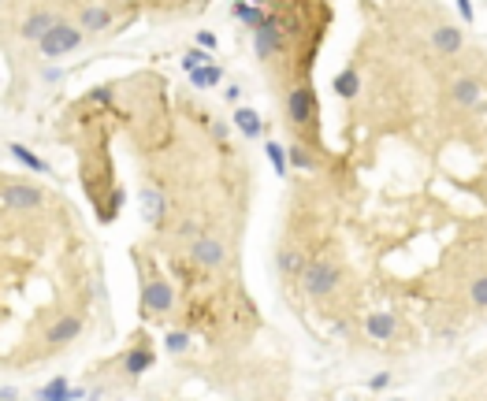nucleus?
<instances>
[{
	"label": "nucleus",
	"instance_id": "obj_1",
	"mask_svg": "<svg viewBox=\"0 0 487 401\" xmlns=\"http://www.w3.org/2000/svg\"><path fill=\"white\" fill-rule=\"evenodd\" d=\"M338 279H343L338 264H331V260H316V264L305 267V275H301V290L309 294V297H328V294L338 287Z\"/></svg>",
	"mask_w": 487,
	"mask_h": 401
},
{
	"label": "nucleus",
	"instance_id": "obj_2",
	"mask_svg": "<svg viewBox=\"0 0 487 401\" xmlns=\"http://www.w3.org/2000/svg\"><path fill=\"white\" fill-rule=\"evenodd\" d=\"M78 45H82V30L71 26V23H60L53 33H48V38H41V56H48V60H60V56L75 53Z\"/></svg>",
	"mask_w": 487,
	"mask_h": 401
},
{
	"label": "nucleus",
	"instance_id": "obj_3",
	"mask_svg": "<svg viewBox=\"0 0 487 401\" xmlns=\"http://www.w3.org/2000/svg\"><path fill=\"white\" fill-rule=\"evenodd\" d=\"M175 309V290L168 287L164 279H149L145 282V294H141V312L145 316H164Z\"/></svg>",
	"mask_w": 487,
	"mask_h": 401
},
{
	"label": "nucleus",
	"instance_id": "obj_4",
	"mask_svg": "<svg viewBox=\"0 0 487 401\" xmlns=\"http://www.w3.org/2000/svg\"><path fill=\"white\" fill-rule=\"evenodd\" d=\"M313 115H316V97L309 90H290L287 93V119L294 123V127H309L313 123Z\"/></svg>",
	"mask_w": 487,
	"mask_h": 401
},
{
	"label": "nucleus",
	"instance_id": "obj_5",
	"mask_svg": "<svg viewBox=\"0 0 487 401\" xmlns=\"http://www.w3.org/2000/svg\"><path fill=\"white\" fill-rule=\"evenodd\" d=\"M41 190L38 186H26V182H8L4 186V208L8 212H30V208H41Z\"/></svg>",
	"mask_w": 487,
	"mask_h": 401
},
{
	"label": "nucleus",
	"instance_id": "obj_6",
	"mask_svg": "<svg viewBox=\"0 0 487 401\" xmlns=\"http://www.w3.org/2000/svg\"><path fill=\"white\" fill-rule=\"evenodd\" d=\"M190 260L198 264V267H205V272H213V267H220V264L227 260V249H223L220 238H208V234H201V238L190 245Z\"/></svg>",
	"mask_w": 487,
	"mask_h": 401
},
{
	"label": "nucleus",
	"instance_id": "obj_7",
	"mask_svg": "<svg viewBox=\"0 0 487 401\" xmlns=\"http://www.w3.org/2000/svg\"><path fill=\"white\" fill-rule=\"evenodd\" d=\"M60 23H56V15L53 11H30L26 19H23V26H19V33L26 41H41V38H48Z\"/></svg>",
	"mask_w": 487,
	"mask_h": 401
},
{
	"label": "nucleus",
	"instance_id": "obj_8",
	"mask_svg": "<svg viewBox=\"0 0 487 401\" xmlns=\"http://www.w3.org/2000/svg\"><path fill=\"white\" fill-rule=\"evenodd\" d=\"M365 331H368V338H376V342H391L398 324H395L391 312H368L365 316Z\"/></svg>",
	"mask_w": 487,
	"mask_h": 401
},
{
	"label": "nucleus",
	"instance_id": "obj_9",
	"mask_svg": "<svg viewBox=\"0 0 487 401\" xmlns=\"http://www.w3.org/2000/svg\"><path fill=\"white\" fill-rule=\"evenodd\" d=\"M461 30L458 26H435L432 33V48L435 53H443V56H454V53H461Z\"/></svg>",
	"mask_w": 487,
	"mask_h": 401
},
{
	"label": "nucleus",
	"instance_id": "obj_10",
	"mask_svg": "<svg viewBox=\"0 0 487 401\" xmlns=\"http://www.w3.org/2000/svg\"><path fill=\"white\" fill-rule=\"evenodd\" d=\"M78 334H82V320H78V316H60V320L53 324V331H48V342L68 346V342L78 338Z\"/></svg>",
	"mask_w": 487,
	"mask_h": 401
},
{
	"label": "nucleus",
	"instance_id": "obj_11",
	"mask_svg": "<svg viewBox=\"0 0 487 401\" xmlns=\"http://www.w3.org/2000/svg\"><path fill=\"white\" fill-rule=\"evenodd\" d=\"M253 41H257V56L268 60V56L275 53V48H279V30H275V19H268L264 26H257Z\"/></svg>",
	"mask_w": 487,
	"mask_h": 401
},
{
	"label": "nucleus",
	"instance_id": "obj_12",
	"mask_svg": "<svg viewBox=\"0 0 487 401\" xmlns=\"http://www.w3.org/2000/svg\"><path fill=\"white\" fill-rule=\"evenodd\" d=\"M454 105L458 108H476L480 105V82H473V78L454 82Z\"/></svg>",
	"mask_w": 487,
	"mask_h": 401
},
{
	"label": "nucleus",
	"instance_id": "obj_13",
	"mask_svg": "<svg viewBox=\"0 0 487 401\" xmlns=\"http://www.w3.org/2000/svg\"><path fill=\"white\" fill-rule=\"evenodd\" d=\"M220 78H223V71L216 63H201V67H193L190 71V82L198 90H213V86H220Z\"/></svg>",
	"mask_w": 487,
	"mask_h": 401
},
{
	"label": "nucleus",
	"instance_id": "obj_14",
	"mask_svg": "<svg viewBox=\"0 0 487 401\" xmlns=\"http://www.w3.org/2000/svg\"><path fill=\"white\" fill-rule=\"evenodd\" d=\"M141 212H145V220H149V223L160 227V220H164V193H160V190H145L141 193Z\"/></svg>",
	"mask_w": 487,
	"mask_h": 401
},
{
	"label": "nucleus",
	"instance_id": "obj_15",
	"mask_svg": "<svg viewBox=\"0 0 487 401\" xmlns=\"http://www.w3.org/2000/svg\"><path fill=\"white\" fill-rule=\"evenodd\" d=\"M275 260H279V272H283L287 279H301V275H305V267H309V264H305V257L294 253V249H283V253L275 257Z\"/></svg>",
	"mask_w": 487,
	"mask_h": 401
},
{
	"label": "nucleus",
	"instance_id": "obj_16",
	"mask_svg": "<svg viewBox=\"0 0 487 401\" xmlns=\"http://www.w3.org/2000/svg\"><path fill=\"white\" fill-rule=\"evenodd\" d=\"M112 26V11L108 8H86L82 11V30L97 33V30H108Z\"/></svg>",
	"mask_w": 487,
	"mask_h": 401
},
{
	"label": "nucleus",
	"instance_id": "obj_17",
	"mask_svg": "<svg viewBox=\"0 0 487 401\" xmlns=\"http://www.w3.org/2000/svg\"><path fill=\"white\" fill-rule=\"evenodd\" d=\"M235 123H238V130L246 134V138H257V134L264 130V127H261V115H257L253 108H238V112H235Z\"/></svg>",
	"mask_w": 487,
	"mask_h": 401
},
{
	"label": "nucleus",
	"instance_id": "obj_18",
	"mask_svg": "<svg viewBox=\"0 0 487 401\" xmlns=\"http://www.w3.org/2000/svg\"><path fill=\"white\" fill-rule=\"evenodd\" d=\"M149 364H153V349H149V346H138V349H131V353H127V364H123V368H127L131 375H141Z\"/></svg>",
	"mask_w": 487,
	"mask_h": 401
},
{
	"label": "nucleus",
	"instance_id": "obj_19",
	"mask_svg": "<svg viewBox=\"0 0 487 401\" xmlns=\"http://www.w3.org/2000/svg\"><path fill=\"white\" fill-rule=\"evenodd\" d=\"M335 90H338V97H357V90H361V78H357L353 71H343L335 78Z\"/></svg>",
	"mask_w": 487,
	"mask_h": 401
},
{
	"label": "nucleus",
	"instance_id": "obj_20",
	"mask_svg": "<svg viewBox=\"0 0 487 401\" xmlns=\"http://www.w3.org/2000/svg\"><path fill=\"white\" fill-rule=\"evenodd\" d=\"M11 156H15V160H23V164L30 167V171H41V175L48 171V164H41V160H38L34 153H30V149H23V145H11Z\"/></svg>",
	"mask_w": 487,
	"mask_h": 401
},
{
	"label": "nucleus",
	"instance_id": "obj_21",
	"mask_svg": "<svg viewBox=\"0 0 487 401\" xmlns=\"http://www.w3.org/2000/svg\"><path fill=\"white\" fill-rule=\"evenodd\" d=\"M469 297H473L476 309H487V275H480L473 287H469Z\"/></svg>",
	"mask_w": 487,
	"mask_h": 401
},
{
	"label": "nucleus",
	"instance_id": "obj_22",
	"mask_svg": "<svg viewBox=\"0 0 487 401\" xmlns=\"http://www.w3.org/2000/svg\"><path fill=\"white\" fill-rule=\"evenodd\" d=\"M268 156H272V164H275V171H279V175H287V149L283 145H275V141H268Z\"/></svg>",
	"mask_w": 487,
	"mask_h": 401
},
{
	"label": "nucleus",
	"instance_id": "obj_23",
	"mask_svg": "<svg viewBox=\"0 0 487 401\" xmlns=\"http://www.w3.org/2000/svg\"><path fill=\"white\" fill-rule=\"evenodd\" d=\"M290 164H298L301 171H309V167H313V156L305 153V149H298V145H294V149H290Z\"/></svg>",
	"mask_w": 487,
	"mask_h": 401
},
{
	"label": "nucleus",
	"instance_id": "obj_24",
	"mask_svg": "<svg viewBox=\"0 0 487 401\" xmlns=\"http://www.w3.org/2000/svg\"><path fill=\"white\" fill-rule=\"evenodd\" d=\"M186 346H190V338H186L183 331H171V334H168V349H171V353H183Z\"/></svg>",
	"mask_w": 487,
	"mask_h": 401
},
{
	"label": "nucleus",
	"instance_id": "obj_25",
	"mask_svg": "<svg viewBox=\"0 0 487 401\" xmlns=\"http://www.w3.org/2000/svg\"><path fill=\"white\" fill-rule=\"evenodd\" d=\"M183 63H186L190 71H193V67H201V63H205V53H201V48H193V53H190V56H186Z\"/></svg>",
	"mask_w": 487,
	"mask_h": 401
},
{
	"label": "nucleus",
	"instance_id": "obj_26",
	"mask_svg": "<svg viewBox=\"0 0 487 401\" xmlns=\"http://www.w3.org/2000/svg\"><path fill=\"white\" fill-rule=\"evenodd\" d=\"M198 45H201V48H213V45H216V33H213V30H201V33H198Z\"/></svg>",
	"mask_w": 487,
	"mask_h": 401
},
{
	"label": "nucleus",
	"instance_id": "obj_27",
	"mask_svg": "<svg viewBox=\"0 0 487 401\" xmlns=\"http://www.w3.org/2000/svg\"><path fill=\"white\" fill-rule=\"evenodd\" d=\"M458 8H461L465 19H473V0H458Z\"/></svg>",
	"mask_w": 487,
	"mask_h": 401
}]
</instances>
